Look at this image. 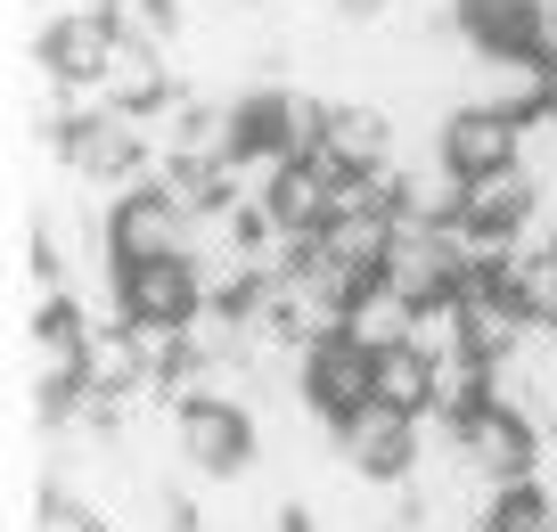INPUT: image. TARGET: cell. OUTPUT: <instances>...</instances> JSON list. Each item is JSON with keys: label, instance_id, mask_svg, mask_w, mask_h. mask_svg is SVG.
Wrapping results in <instances>:
<instances>
[{"label": "cell", "instance_id": "obj_22", "mask_svg": "<svg viewBox=\"0 0 557 532\" xmlns=\"http://www.w3.org/2000/svg\"><path fill=\"white\" fill-rule=\"evenodd\" d=\"M533 492L557 499V443H541V467H533Z\"/></svg>", "mask_w": 557, "mask_h": 532}, {"label": "cell", "instance_id": "obj_23", "mask_svg": "<svg viewBox=\"0 0 557 532\" xmlns=\"http://www.w3.org/2000/svg\"><path fill=\"white\" fill-rule=\"evenodd\" d=\"M549 115H557V66H549Z\"/></svg>", "mask_w": 557, "mask_h": 532}, {"label": "cell", "instance_id": "obj_6", "mask_svg": "<svg viewBox=\"0 0 557 532\" xmlns=\"http://www.w3.org/2000/svg\"><path fill=\"white\" fill-rule=\"evenodd\" d=\"M468 107H492V115H517V123L549 115V58H533V50L475 58V74H468Z\"/></svg>", "mask_w": 557, "mask_h": 532}, {"label": "cell", "instance_id": "obj_17", "mask_svg": "<svg viewBox=\"0 0 557 532\" xmlns=\"http://www.w3.org/2000/svg\"><path fill=\"white\" fill-rule=\"evenodd\" d=\"M377 401H394V410H435V361L418 352V344H394V352H377Z\"/></svg>", "mask_w": 557, "mask_h": 532}, {"label": "cell", "instance_id": "obj_10", "mask_svg": "<svg viewBox=\"0 0 557 532\" xmlns=\"http://www.w3.org/2000/svg\"><path fill=\"white\" fill-rule=\"evenodd\" d=\"M107 50H115L107 9H74V17H50V25H41V66H50L58 83H99V74H107Z\"/></svg>", "mask_w": 557, "mask_h": 532}, {"label": "cell", "instance_id": "obj_19", "mask_svg": "<svg viewBox=\"0 0 557 532\" xmlns=\"http://www.w3.org/2000/svg\"><path fill=\"white\" fill-rule=\"evenodd\" d=\"M418 352H426V361H451V352H475L468 344V295H443V304H426L418 311Z\"/></svg>", "mask_w": 557, "mask_h": 532}, {"label": "cell", "instance_id": "obj_20", "mask_svg": "<svg viewBox=\"0 0 557 532\" xmlns=\"http://www.w3.org/2000/svg\"><path fill=\"white\" fill-rule=\"evenodd\" d=\"M484 532H557V499L533 492V483H517V492L492 499V524Z\"/></svg>", "mask_w": 557, "mask_h": 532}, {"label": "cell", "instance_id": "obj_14", "mask_svg": "<svg viewBox=\"0 0 557 532\" xmlns=\"http://www.w3.org/2000/svg\"><path fill=\"white\" fill-rule=\"evenodd\" d=\"M385 246H394V213H336V222L320 230V255H336L361 279L385 271Z\"/></svg>", "mask_w": 557, "mask_h": 532}, {"label": "cell", "instance_id": "obj_15", "mask_svg": "<svg viewBox=\"0 0 557 532\" xmlns=\"http://www.w3.org/2000/svg\"><path fill=\"white\" fill-rule=\"evenodd\" d=\"M157 189L173 197L181 213H222L230 206V164H206V156H164Z\"/></svg>", "mask_w": 557, "mask_h": 532}, {"label": "cell", "instance_id": "obj_8", "mask_svg": "<svg viewBox=\"0 0 557 532\" xmlns=\"http://www.w3.org/2000/svg\"><path fill=\"white\" fill-rule=\"evenodd\" d=\"M123 295H132V320H164V327H189L206 311V279L197 262H123Z\"/></svg>", "mask_w": 557, "mask_h": 532}, {"label": "cell", "instance_id": "obj_13", "mask_svg": "<svg viewBox=\"0 0 557 532\" xmlns=\"http://www.w3.org/2000/svg\"><path fill=\"white\" fill-rule=\"evenodd\" d=\"M345 336H352V344H369V352H394V344H410V336H418V304H410V295H394V287L377 279V287L352 295Z\"/></svg>", "mask_w": 557, "mask_h": 532}, {"label": "cell", "instance_id": "obj_5", "mask_svg": "<svg viewBox=\"0 0 557 532\" xmlns=\"http://www.w3.org/2000/svg\"><path fill=\"white\" fill-rule=\"evenodd\" d=\"M459 443H468L475 475H484V483H500V492L533 483V467H541V434L524 426L517 410H475L468 426H459Z\"/></svg>", "mask_w": 557, "mask_h": 532}, {"label": "cell", "instance_id": "obj_7", "mask_svg": "<svg viewBox=\"0 0 557 532\" xmlns=\"http://www.w3.org/2000/svg\"><path fill=\"white\" fill-rule=\"evenodd\" d=\"M443 156H451V172H468V181L508 172V164H524V123L492 115V107H459V115L443 123Z\"/></svg>", "mask_w": 557, "mask_h": 532}, {"label": "cell", "instance_id": "obj_2", "mask_svg": "<svg viewBox=\"0 0 557 532\" xmlns=\"http://www.w3.org/2000/svg\"><path fill=\"white\" fill-rule=\"evenodd\" d=\"M304 401L320 410V426H345L352 410H369L377 401V352L352 336H320L312 344V361H304Z\"/></svg>", "mask_w": 557, "mask_h": 532}, {"label": "cell", "instance_id": "obj_21", "mask_svg": "<svg viewBox=\"0 0 557 532\" xmlns=\"http://www.w3.org/2000/svg\"><path fill=\"white\" fill-rule=\"evenodd\" d=\"M34 532H115L90 499H74V492H41V508H34Z\"/></svg>", "mask_w": 557, "mask_h": 532}, {"label": "cell", "instance_id": "obj_11", "mask_svg": "<svg viewBox=\"0 0 557 532\" xmlns=\"http://www.w3.org/2000/svg\"><path fill=\"white\" fill-rule=\"evenodd\" d=\"M533 206H541V181H533L524 164H508V172H484V181H468V206H459V222L484 230V238H517Z\"/></svg>", "mask_w": 557, "mask_h": 532}, {"label": "cell", "instance_id": "obj_9", "mask_svg": "<svg viewBox=\"0 0 557 532\" xmlns=\"http://www.w3.org/2000/svg\"><path fill=\"white\" fill-rule=\"evenodd\" d=\"M320 156H329L336 172H377V164H394V107H377V99H336Z\"/></svg>", "mask_w": 557, "mask_h": 532}, {"label": "cell", "instance_id": "obj_4", "mask_svg": "<svg viewBox=\"0 0 557 532\" xmlns=\"http://www.w3.org/2000/svg\"><path fill=\"white\" fill-rule=\"evenodd\" d=\"M336 450H345L352 475L369 483H401L418 467V418L394 410V401H369V410H352L345 426H336Z\"/></svg>", "mask_w": 557, "mask_h": 532}, {"label": "cell", "instance_id": "obj_1", "mask_svg": "<svg viewBox=\"0 0 557 532\" xmlns=\"http://www.w3.org/2000/svg\"><path fill=\"white\" fill-rule=\"evenodd\" d=\"M385 287L410 295L418 311L443 304V295H459V255H451V230L443 222H410V213H394V246H385Z\"/></svg>", "mask_w": 557, "mask_h": 532}, {"label": "cell", "instance_id": "obj_3", "mask_svg": "<svg viewBox=\"0 0 557 532\" xmlns=\"http://www.w3.org/2000/svg\"><path fill=\"white\" fill-rule=\"evenodd\" d=\"M107 255L115 262H173L189 255V213L148 181V189H123L115 213H107Z\"/></svg>", "mask_w": 557, "mask_h": 532}, {"label": "cell", "instance_id": "obj_12", "mask_svg": "<svg viewBox=\"0 0 557 532\" xmlns=\"http://www.w3.org/2000/svg\"><path fill=\"white\" fill-rule=\"evenodd\" d=\"M533 9L541 0H451V25L484 58H500V50H533Z\"/></svg>", "mask_w": 557, "mask_h": 532}, {"label": "cell", "instance_id": "obj_16", "mask_svg": "<svg viewBox=\"0 0 557 532\" xmlns=\"http://www.w3.org/2000/svg\"><path fill=\"white\" fill-rule=\"evenodd\" d=\"M90 385H99V394H139V385H157L148 361H139L132 320L123 327H90Z\"/></svg>", "mask_w": 557, "mask_h": 532}, {"label": "cell", "instance_id": "obj_18", "mask_svg": "<svg viewBox=\"0 0 557 532\" xmlns=\"http://www.w3.org/2000/svg\"><path fill=\"white\" fill-rule=\"evenodd\" d=\"M107 25L123 41H157V50H181V0H107Z\"/></svg>", "mask_w": 557, "mask_h": 532}]
</instances>
